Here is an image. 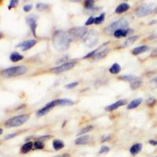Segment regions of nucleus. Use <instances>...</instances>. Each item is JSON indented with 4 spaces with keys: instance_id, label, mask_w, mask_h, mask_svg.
<instances>
[{
    "instance_id": "f257e3e1",
    "label": "nucleus",
    "mask_w": 157,
    "mask_h": 157,
    "mask_svg": "<svg viewBox=\"0 0 157 157\" xmlns=\"http://www.w3.org/2000/svg\"><path fill=\"white\" fill-rule=\"evenodd\" d=\"M73 39L68 32L56 31L52 36V43L54 48L58 51H64L69 48Z\"/></svg>"
},
{
    "instance_id": "f03ea898",
    "label": "nucleus",
    "mask_w": 157,
    "mask_h": 157,
    "mask_svg": "<svg viewBox=\"0 0 157 157\" xmlns=\"http://www.w3.org/2000/svg\"><path fill=\"white\" fill-rule=\"evenodd\" d=\"M28 68L25 65H18V66L10 67L5 68L2 71L1 74L5 78H13V77L21 76L27 73Z\"/></svg>"
},
{
    "instance_id": "7ed1b4c3",
    "label": "nucleus",
    "mask_w": 157,
    "mask_h": 157,
    "mask_svg": "<svg viewBox=\"0 0 157 157\" xmlns=\"http://www.w3.org/2000/svg\"><path fill=\"white\" fill-rule=\"evenodd\" d=\"M129 26V22L127 20L124 19V18H120V19L115 21L113 23H111L110 25H108L105 29H104V32L106 35L109 36H112L114 34V32L116 31L119 30V29H127Z\"/></svg>"
},
{
    "instance_id": "20e7f679",
    "label": "nucleus",
    "mask_w": 157,
    "mask_h": 157,
    "mask_svg": "<svg viewBox=\"0 0 157 157\" xmlns=\"http://www.w3.org/2000/svg\"><path fill=\"white\" fill-rule=\"evenodd\" d=\"M81 39L86 47L89 48H93L98 43V39H99L98 32L94 29L88 30Z\"/></svg>"
},
{
    "instance_id": "39448f33",
    "label": "nucleus",
    "mask_w": 157,
    "mask_h": 157,
    "mask_svg": "<svg viewBox=\"0 0 157 157\" xmlns=\"http://www.w3.org/2000/svg\"><path fill=\"white\" fill-rule=\"evenodd\" d=\"M107 43H104L100 47L95 49L94 50H93L92 52L89 53V54H86V56H84V59H87V58H92L93 60H95V61H98V60H101V59L105 58L106 56L109 54V51H110V49L109 48H103L105 45H107Z\"/></svg>"
},
{
    "instance_id": "423d86ee",
    "label": "nucleus",
    "mask_w": 157,
    "mask_h": 157,
    "mask_svg": "<svg viewBox=\"0 0 157 157\" xmlns=\"http://www.w3.org/2000/svg\"><path fill=\"white\" fill-rule=\"evenodd\" d=\"M29 120V115H20L14 116L5 122V126L6 127H17L23 125Z\"/></svg>"
},
{
    "instance_id": "0eeeda50",
    "label": "nucleus",
    "mask_w": 157,
    "mask_h": 157,
    "mask_svg": "<svg viewBox=\"0 0 157 157\" xmlns=\"http://www.w3.org/2000/svg\"><path fill=\"white\" fill-rule=\"evenodd\" d=\"M154 10H155V8H154L153 4H141L138 7L136 8L135 14L137 17H146L151 14L154 11Z\"/></svg>"
},
{
    "instance_id": "6e6552de",
    "label": "nucleus",
    "mask_w": 157,
    "mask_h": 157,
    "mask_svg": "<svg viewBox=\"0 0 157 157\" xmlns=\"http://www.w3.org/2000/svg\"><path fill=\"white\" fill-rule=\"evenodd\" d=\"M75 64H76V62H75V61H69V62L63 63V64H61L59 66H56L54 68H51L50 71L56 74L62 73V72L67 71L68 70L71 69L72 68H74L75 66Z\"/></svg>"
},
{
    "instance_id": "1a4fd4ad",
    "label": "nucleus",
    "mask_w": 157,
    "mask_h": 157,
    "mask_svg": "<svg viewBox=\"0 0 157 157\" xmlns=\"http://www.w3.org/2000/svg\"><path fill=\"white\" fill-rule=\"evenodd\" d=\"M87 29L84 27H76V28H71L70 30L68 31L72 39H77V38H81L82 39V36L86 34V32H87Z\"/></svg>"
},
{
    "instance_id": "9d476101",
    "label": "nucleus",
    "mask_w": 157,
    "mask_h": 157,
    "mask_svg": "<svg viewBox=\"0 0 157 157\" xmlns=\"http://www.w3.org/2000/svg\"><path fill=\"white\" fill-rule=\"evenodd\" d=\"M55 106H57L56 100L52 101L47 103L44 107L40 109L39 110H38L37 113H36V116H39V117H41V116H45V115H47V113H48L49 112L53 109V108L55 107Z\"/></svg>"
},
{
    "instance_id": "9b49d317",
    "label": "nucleus",
    "mask_w": 157,
    "mask_h": 157,
    "mask_svg": "<svg viewBox=\"0 0 157 157\" xmlns=\"http://www.w3.org/2000/svg\"><path fill=\"white\" fill-rule=\"evenodd\" d=\"M26 21L29 25L30 30L33 36L36 37V29H37V17L35 15H30L27 17L26 18Z\"/></svg>"
},
{
    "instance_id": "f8f14e48",
    "label": "nucleus",
    "mask_w": 157,
    "mask_h": 157,
    "mask_svg": "<svg viewBox=\"0 0 157 157\" xmlns=\"http://www.w3.org/2000/svg\"><path fill=\"white\" fill-rule=\"evenodd\" d=\"M36 43H37V41H36V39H29V40H26V41H24L22 43H19L18 45H17V47H18V48L20 47V48L21 49V50L26 51V50H29L31 48H32Z\"/></svg>"
},
{
    "instance_id": "ddd939ff",
    "label": "nucleus",
    "mask_w": 157,
    "mask_h": 157,
    "mask_svg": "<svg viewBox=\"0 0 157 157\" xmlns=\"http://www.w3.org/2000/svg\"><path fill=\"white\" fill-rule=\"evenodd\" d=\"M127 104V100H124V99H122V100L117 101L116 102L113 104H111L110 105H108L105 108V110L107 111V112H112V111L116 110L117 109H119L121 106L125 105Z\"/></svg>"
},
{
    "instance_id": "4468645a",
    "label": "nucleus",
    "mask_w": 157,
    "mask_h": 157,
    "mask_svg": "<svg viewBox=\"0 0 157 157\" xmlns=\"http://www.w3.org/2000/svg\"><path fill=\"white\" fill-rule=\"evenodd\" d=\"M134 31L130 29H119V30L116 31L114 32L113 36H115L117 39H120V38H123L127 36L128 35H130L131 33H133Z\"/></svg>"
},
{
    "instance_id": "2eb2a0df",
    "label": "nucleus",
    "mask_w": 157,
    "mask_h": 157,
    "mask_svg": "<svg viewBox=\"0 0 157 157\" xmlns=\"http://www.w3.org/2000/svg\"><path fill=\"white\" fill-rule=\"evenodd\" d=\"M91 139V137L90 135H82L80 136L79 137H78L76 140L75 141V145H86L90 142Z\"/></svg>"
},
{
    "instance_id": "dca6fc26",
    "label": "nucleus",
    "mask_w": 157,
    "mask_h": 157,
    "mask_svg": "<svg viewBox=\"0 0 157 157\" xmlns=\"http://www.w3.org/2000/svg\"><path fill=\"white\" fill-rule=\"evenodd\" d=\"M130 6L128 3H127V2H123V3L120 4V5L116 7L115 13H118V14H120V13H123L128 11L129 10H130Z\"/></svg>"
},
{
    "instance_id": "f3484780",
    "label": "nucleus",
    "mask_w": 157,
    "mask_h": 157,
    "mask_svg": "<svg viewBox=\"0 0 157 157\" xmlns=\"http://www.w3.org/2000/svg\"><path fill=\"white\" fill-rule=\"evenodd\" d=\"M139 36H130V38H128L127 39H126V41L122 44L121 47L122 48H126V47H130V46H132L136 41H137V39H138Z\"/></svg>"
},
{
    "instance_id": "a211bd4d",
    "label": "nucleus",
    "mask_w": 157,
    "mask_h": 157,
    "mask_svg": "<svg viewBox=\"0 0 157 157\" xmlns=\"http://www.w3.org/2000/svg\"><path fill=\"white\" fill-rule=\"evenodd\" d=\"M57 106H71L74 105L73 101L64 98V99H57L56 100Z\"/></svg>"
},
{
    "instance_id": "6ab92c4d",
    "label": "nucleus",
    "mask_w": 157,
    "mask_h": 157,
    "mask_svg": "<svg viewBox=\"0 0 157 157\" xmlns=\"http://www.w3.org/2000/svg\"><path fill=\"white\" fill-rule=\"evenodd\" d=\"M148 50H149V47H148V46H140V47H135L134 49H133L132 54L134 56H137L142 54V53L148 51Z\"/></svg>"
},
{
    "instance_id": "aec40b11",
    "label": "nucleus",
    "mask_w": 157,
    "mask_h": 157,
    "mask_svg": "<svg viewBox=\"0 0 157 157\" xmlns=\"http://www.w3.org/2000/svg\"><path fill=\"white\" fill-rule=\"evenodd\" d=\"M141 149H142V145H141V143H137V144H134V145L130 147V152L131 155H136L141 152Z\"/></svg>"
},
{
    "instance_id": "412c9836",
    "label": "nucleus",
    "mask_w": 157,
    "mask_h": 157,
    "mask_svg": "<svg viewBox=\"0 0 157 157\" xmlns=\"http://www.w3.org/2000/svg\"><path fill=\"white\" fill-rule=\"evenodd\" d=\"M141 85H142V80H141V78H139V77H137L133 82H130V89L134 90L141 87Z\"/></svg>"
},
{
    "instance_id": "4be33fe9",
    "label": "nucleus",
    "mask_w": 157,
    "mask_h": 157,
    "mask_svg": "<svg viewBox=\"0 0 157 157\" xmlns=\"http://www.w3.org/2000/svg\"><path fill=\"white\" fill-rule=\"evenodd\" d=\"M142 102V98H137V99H134L132 101H130V104H128L127 105V109L130 110V109H134L135 108L138 107Z\"/></svg>"
},
{
    "instance_id": "5701e85b",
    "label": "nucleus",
    "mask_w": 157,
    "mask_h": 157,
    "mask_svg": "<svg viewBox=\"0 0 157 157\" xmlns=\"http://www.w3.org/2000/svg\"><path fill=\"white\" fill-rule=\"evenodd\" d=\"M24 59V56L17 52H13L10 56V60L13 62H17V61H21Z\"/></svg>"
},
{
    "instance_id": "b1692460",
    "label": "nucleus",
    "mask_w": 157,
    "mask_h": 157,
    "mask_svg": "<svg viewBox=\"0 0 157 157\" xmlns=\"http://www.w3.org/2000/svg\"><path fill=\"white\" fill-rule=\"evenodd\" d=\"M53 147H54V150H61L64 147V141L59 139H55L53 141Z\"/></svg>"
},
{
    "instance_id": "393cba45",
    "label": "nucleus",
    "mask_w": 157,
    "mask_h": 157,
    "mask_svg": "<svg viewBox=\"0 0 157 157\" xmlns=\"http://www.w3.org/2000/svg\"><path fill=\"white\" fill-rule=\"evenodd\" d=\"M120 71H121V66L119 64H117V63L113 64L111 66V68H109V72L112 74H114V75H116L119 72H120Z\"/></svg>"
},
{
    "instance_id": "a878e982",
    "label": "nucleus",
    "mask_w": 157,
    "mask_h": 157,
    "mask_svg": "<svg viewBox=\"0 0 157 157\" xmlns=\"http://www.w3.org/2000/svg\"><path fill=\"white\" fill-rule=\"evenodd\" d=\"M137 78V76H136V75H120V77H119V78L120 79H121V80H123V81H127V82H133V81L134 80V79H136V78Z\"/></svg>"
},
{
    "instance_id": "bb28decb",
    "label": "nucleus",
    "mask_w": 157,
    "mask_h": 157,
    "mask_svg": "<svg viewBox=\"0 0 157 157\" xmlns=\"http://www.w3.org/2000/svg\"><path fill=\"white\" fill-rule=\"evenodd\" d=\"M33 145H33V143L32 141H29V142L25 143L21 148V152L22 153H28L32 149Z\"/></svg>"
},
{
    "instance_id": "cd10ccee",
    "label": "nucleus",
    "mask_w": 157,
    "mask_h": 157,
    "mask_svg": "<svg viewBox=\"0 0 157 157\" xmlns=\"http://www.w3.org/2000/svg\"><path fill=\"white\" fill-rule=\"evenodd\" d=\"M94 128V127L93 126H91V125L86 126V127H83L82 129H81L80 131L78 132V136L83 135L84 134H86V133L90 132V131H91V130H93Z\"/></svg>"
},
{
    "instance_id": "c85d7f7f",
    "label": "nucleus",
    "mask_w": 157,
    "mask_h": 157,
    "mask_svg": "<svg viewBox=\"0 0 157 157\" xmlns=\"http://www.w3.org/2000/svg\"><path fill=\"white\" fill-rule=\"evenodd\" d=\"M94 3V1H92V0H86V1L84 2V7H85L86 10H89L93 9L94 7H95Z\"/></svg>"
},
{
    "instance_id": "c756f323",
    "label": "nucleus",
    "mask_w": 157,
    "mask_h": 157,
    "mask_svg": "<svg viewBox=\"0 0 157 157\" xmlns=\"http://www.w3.org/2000/svg\"><path fill=\"white\" fill-rule=\"evenodd\" d=\"M105 13H102L100 16L95 17L94 18L95 25H100V24L103 23V21H105Z\"/></svg>"
},
{
    "instance_id": "7c9ffc66",
    "label": "nucleus",
    "mask_w": 157,
    "mask_h": 157,
    "mask_svg": "<svg viewBox=\"0 0 157 157\" xmlns=\"http://www.w3.org/2000/svg\"><path fill=\"white\" fill-rule=\"evenodd\" d=\"M49 8V5L46 3H42V2H39V3L36 4V9L39 11H43L46 10L47 9Z\"/></svg>"
},
{
    "instance_id": "2f4dec72",
    "label": "nucleus",
    "mask_w": 157,
    "mask_h": 157,
    "mask_svg": "<svg viewBox=\"0 0 157 157\" xmlns=\"http://www.w3.org/2000/svg\"><path fill=\"white\" fill-rule=\"evenodd\" d=\"M34 148L35 149H43L45 146V144L43 141H40V140H38L36 142L34 143Z\"/></svg>"
},
{
    "instance_id": "473e14b6",
    "label": "nucleus",
    "mask_w": 157,
    "mask_h": 157,
    "mask_svg": "<svg viewBox=\"0 0 157 157\" xmlns=\"http://www.w3.org/2000/svg\"><path fill=\"white\" fill-rule=\"evenodd\" d=\"M149 86L152 89H155L157 88V76L153 78L152 79H151L149 82Z\"/></svg>"
},
{
    "instance_id": "72a5a7b5",
    "label": "nucleus",
    "mask_w": 157,
    "mask_h": 157,
    "mask_svg": "<svg viewBox=\"0 0 157 157\" xmlns=\"http://www.w3.org/2000/svg\"><path fill=\"white\" fill-rule=\"evenodd\" d=\"M18 2H18V1H17V0H13V1H10L9 3V6H8V9L11 10L12 8L16 7L17 6Z\"/></svg>"
},
{
    "instance_id": "f704fd0d",
    "label": "nucleus",
    "mask_w": 157,
    "mask_h": 157,
    "mask_svg": "<svg viewBox=\"0 0 157 157\" xmlns=\"http://www.w3.org/2000/svg\"><path fill=\"white\" fill-rule=\"evenodd\" d=\"M78 82H71V83L66 84V85L64 86V87L66 88V89H71V88H74L75 87V86H78Z\"/></svg>"
},
{
    "instance_id": "c9c22d12",
    "label": "nucleus",
    "mask_w": 157,
    "mask_h": 157,
    "mask_svg": "<svg viewBox=\"0 0 157 157\" xmlns=\"http://www.w3.org/2000/svg\"><path fill=\"white\" fill-rule=\"evenodd\" d=\"M108 152H109V147L105 146V145H104V146L101 147L100 150H99V154L107 153Z\"/></svg>"
},
{
    "instance_id": "e433bc0d",
    "label": "nucleus",
    "mask_w": 157,
    "mask_h": 157,
    "mask_svg": "<svg viewBox=\"0 0 157 157\" xmlns=\"http://www.w3.org/2000/svg\"><path fill=\"white\" fill-rule=\"evenodd\" d=\"M94 18L93 16H90L87 20H86V23H85V25L86 26H88V25H91L94 24Z\"/></svg>"
},
{
    "instance_id": "4c0bfd02",
    "label": "nucleus",
    "mask_w": 157,
    "mask_h": 157,
    "mask_svg": "<svg viewBox=\"0 0 157 157\" xmlns=\"http://www.w3.org/2000/svg\"><path fill=\"white\" fill-rule=\"evenodd\" d=\"M156 102V100H155L154 98H149L148 100L146 101V104L148 105H154Z\"/></svg>"
},
{
    "instance_id": "58836bf2",
    "label": "nucleus",
    "mask_w": 157,
    "mask_h": 157,
    "mask_svg": "<svg viewBox=\"0 0 157 157\" xmlns=\"http://www.w3.org/2000/svg\"><path fill=\"white\" fill-rule=\"evenodd\" d=\"M32 9V6L30 5V4H28V5H25L23 6V10L25 12H29Z\"/></svg>"
},
{
    "instance_id": "ea45409f",
    "label": "nucleus",
    "mask_w": 157,
    "mask_h": 157,
    "mask_svg": "<svg viewBox=\"0 0 157 157\" xmlns=\"http://www.w3.org/2000/svg\"><path fill=\"white\" fill-rule=\"evenodd\" d=\"M50 135H43V136H41V137H38V140H40V141H46V140H48L50 138Z\"/></svg>"
},
{
    "instance_id": "a19ab883",
    "label": "nucleus",
    "mask_w": 157,
    "mask_h": 157,
    "mask_svg": "<svg viewBox=\"0 0 157 157\" xmlns=\"http://www.w3.org/2000/svg\"><path fill=\"white\" fill-rule=\"evenodd\" d=\"M17 136V133H13V134H10L4 137V140H8V139H10V138H13V137H14Z\"/></svg>"
},
{
    "instance_id": "79ce46f5",
    "label": "nucleus",
    "mask_w": 157,
    "mask_h": 157,
    "mask_svg": "<svg viewBox=\"0 0 157 157\" xmlns=\"http://www.w3.org/2000/svg\"><path fill=\"white\" fill-rule=\"evenodd\" d=\"M110 139H111L110 136H109V135H105V136H103V137H102L101 142H105V141H109Z\"/></svg>"
},
{
    "instance_id": "37998d69",
    "label": "nucleus",
    "mask_w": 157,
    "mask_h": 157,
    "mask_svg": "<svg viewBox=\"0 0 157 157\" xmlns=\"http://www.w3.org/2000/svg\"><path fill=\"white\" fill-rule=\"evenodd\" d=\"M150 56H151L152 57H157V47H156V48L154 49L153 50H152V54H151V55H150Z\"/></svg>"
},
{
    "instance_id": "c03bdc74",
    "label": "nucleus",
    "mask_w": 157,
    "mask_h": 157,
    "mask_svg": "<svg viewBox=\"0 0 157 157\" xmlns=\"http://www.w3.org/2000/svg\"><path fill=\"white\" fill-rule=\"evenodd\" d=\"M155 38H157V32H155V33H153V34L150 35V36L148 37V39H155Z\"/></svg>"
},
{
    "instance_id": "a18cd8bd",
    "label": "nucleus",
    "mask_w": 157,
    "mask_h": 157,
    "mask_svg": "<svg viewBox=\"0 0 157 157\" xmlns=\"http://www.w3.org/2000/svg\"><path fill=\"white\" fill-rule=\"evenodd\" d=\"M54 157H70V155L68 153H64L62 155H56Z\"/></svg>"
},
{
    "instance_id": "49530a36",
    "label": "nucleus",
    "mask_w": 157,
    "mask_h": 157,
    "mask_svg": "<svg viewBox=\"0 0 157 157\" xmlns=\"http://www.w3.org/2000/svg\"><path fill=\"white\" fill-rule=\"evenodd\" d=\"M148 142H149V144H151V145H157V141H154V140H150Z\"/></svg>"
},
{
    "instance_id": "de8ad7c7",
    "label": "nucleus",
    "mask_w": 157,
    "mask_h": 157,
    "mask_svg": "<svg viewBox=\"0 0 157 157\" xmlns=\"http://www.w3.org/2000/svg\"><path fill=\"white\" fill-rule=\"evenodd\" d=\"M157 23V20H153L152 21H150L149 25H154V24H156Z\"/></svg>"
},
{
    "instance_id": "09e8293b",
    "label": "nucleus",
    "mask_w": 157,
    "mask_h": 157,
    "mask_svg": "<svg viewBox=\"0 0 157 157\" xmlns=\"http://www.w3.org/2000/svg\"><path fill=\"white\" fill-rule=\"evenodd\" d=\"M154 12H155V13H157V6L155 7V10H154Z\"/></svg>"
},
{
    "instance_id": "8fccbe9b",
    "label": "nucleus",
    "mask_w": 157,
    "mask_h": 157,
    "mask_svg": "<svg viewBox=\"0 0 157 157\" xmlns=\"http://www.w3.org/2000/svg\"><path fill=\"white\" fill-rule=\"evenodd\" d=\"M2 133H3V130H2V129L1 128V129H0V134H2Z\"/></svg>"
}]
</instances>
